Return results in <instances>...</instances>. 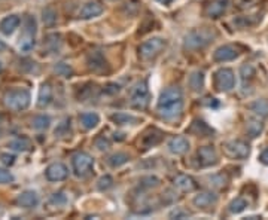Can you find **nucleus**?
Segmentation results:
<instances>
[{"label": "nucleus", "mask_w": 268, "mask_h": 220, "mask_svg": "<svg viewBox=\"0 0 268 220\" xmlns=\"http://www.w3.org/2000/svg\"><path fill=\"white\" fill-rule=\"evenodd\" d=\"M158 113L164 119H176L183 110V92L179 87H170L164 89L160 95L157 104Z\"/></svg>", "instance_id": "nucleus-1"}, {"label": "nucleus", "mask_w": 268, "mask_h": 220, "mask_svg": "<svg viewBox=\"0 0 268 220\" xmlns=\"http://www.w3.org/2000/svg\"><path fill=\"white\" fill-rule=\"evenodd\" d=\"M5 104L8 109L15 110V112H21L26 110L30 106V92L27 89H9L5 92Z\"/></svg>", "instance_id": "nucleus-2"}, {"label": "nucleus", "mask_w": 268, "mask_h": 220, "mask_svg": "<svg viewBox=\"0 0 268 220\" xmlns=\"http://www.w3.org/2000/svg\"><path fill=\"white\" fill-rule=\"evenodd\" d=\"M215 36H216V33L212 32L210 29H197L186 35L185 46L189 49H200V48H204L210 44Z\"/></svg>", "instance_id": "nucleus-3"}, {"label": "nucleus", "mask_w": 268, "mask_h": 220, "mask_svg": "<svg viewBox=\"0 0 268 220\" xmlns=\"http://www.w3.org/2000/svg\"><path fill=\"white\" fill-rule=\"evenodd\" d=\"M72 168L76 177H87L94 168V158L87 152H78L72 156Z\"/></svg>", "instance_id": "nucleus-4"}, {"label": "nucleus", "mask_w": 268, "mask_h": 220, "mask_svg": "<svg viewBox=\"0 0 268 220\" xmlns=\"http://www.w3.org/2000/svg\"><path fill=\"white\" fill-rule=\"evenodd\" d=\"M166 46H167L166 39L154 38V39H149L139 46V55L142 60H154L166 49Z\"/></svg>", "instance_id": "nucleus-5"}, {"label": "nucleus", "mask_w": 268, "mask_h": 220, "mask_svg": "<svg viewBox=\"0 0 268 220\" xmlns=\"http://www.w3.org/2000/svg\"><path fill=\"white\" fill-rule=\"evenodd\" d=\"M35 36H36V20L32 15L26 17L24 21V33L20 38L18 48L24 52H29L30 49L35 48Z\"/></svg>", "instance_id": "nucleus-6"}, {"label": "nucleus", "mask_w": 268, "mask_h": 220, "mask_svg": "<svg viewBox=\"0 0 268 220\" xmlns=\"http://www.w3.org/2000/svg\"><path fill=\"white\" fill-rule=\"evenodd\" d=\"M223 153L231 159H246L250 153L249 144L243 140H229L222 144Z\"/></svg>", "instance_id": "nucleus-7"}, {"label": "nucleus", "mask_w": 268, "mask_h": 220, "mask_svg": "<svg viewBox=\"0 0 268 220\" xmlns=\"http://www.w3.org/2000/svg\"><path fill=\"white\" fill-rule=\"evenodd\" d=\"M151 100V94H149V88H148V82L142 81L139 82L131 91V100L130 104L134 109H146Z\"/></svg>", "instance_id": "nucleus-8"}, {"label": "nucleus", "mask_w": 268, "mask_h": 220, "mask_svg": "<svg viewBox=\"0 0 268 220\" xmlns=\"http://www.w3.org/2000/svg\"><path fill=\"white\" fill-rule=\"evenodd\" d=\"M235 85V78L234 72L231 69H219L215 73V88L221 92L231 91Z\"/></svg>", "instance_id": "nucleus-9"}, {"label": "nucleus", "mask_w": 268, "mask_h": 220, "mask_svg": "<svg viewBox=\"0 0 268 220\" xmlns=\"http://www.w3.org/2000/svg\"><path fill=\"white\" fill-rule=\"evenodd\" d=\"M238 55H240V52L234 45H222L213 52V60L216 63H226V61L235 60Z\"/></svg>", "instance_id": "nucleus-10"}, {"label": "nucleus", "mask_w": 268, "mask_h": 220, "mask_svg": "<svg viewBox=\"0 0 268 220\" xmlns=\"http://www.w3.org/2000/svg\"><path fill=\"white\" fill-rule=\"evenodd\" d=\"M45 176L49 181H63L69 176V170L64 164L54 162V164L48 165V168L45 170Z\"/></svg>", "instance_id": "nucleus-11"}, {"label": "nucleus", "mask_w": 268, "mask_h": 220, "mask_svg": "<svg viewBox=\"0 0 268 220\" xmlns=\"http://www.w3.org/2000/svg\"><path fill=\"white\" fill-rule=\"evenodd\" d=\"M197 156H198V162L201 167H212V165L218 164V155L212 146H204V147L198 149Z\"/></svg>", "instance_id": "nucleus-12"}, {"label": "nucleus", "mask_w": 268, "mask_h": 220, "mask_svg": "<svg viewBox=\"0 0 268 220\" xmlns=\"http://www.w3.org/2000/svg\"><path fill=\"white\" fill-rule=\"evenodd\" d=\"M226 6H228V0H212L206 5V9H204V14L209 17V18H219L222 17L226 11Z\"/></svg>", "instance_id": "nucleus-13"}, {"label": "nucleus", "mask_w": 268, "mask_h": 220, "mask_svg": "<svg viewBox=\"0 0 268 220\" xmlns=\"http://www.w3.org/2000/svg\"><path fill=\"white\" fill-rule=\"evenodd\" d=\"M218 201V196L212 192H201L198 193L195 198H194V205L197 208H201V210H207L210 207H213Z\"/></svg>", "instance_id": "nucleus-14"}, {"label": "nucleus", "mask_w": 268, "mask_h": 220, "mask_svg": "<svg viewBox=\"0 0 268 220\" xmlns=\"http://www.w3.org/2000/svg\"><path fill=\"white\" fill-rule=\"evenodd\" d=\"M21 24V18L18 15H8L0 21V32L6 36H11Z\"/></svg>", "instance_id": "nucleus-15"}, {"label": "nucleus", "mask_w": 268, "mask_h": 220, "mask_svg": "<svg viewBox=\"0 0 268 220\" xmlns=\"http://www.w3.org/2000/svg\"><path fill=\"white\" fill-rule=\"evenodd\" d=\"M17 202H18V205L23 207V208H35V207H38V204H39V196H38V193L33 192V190H26V192H23V193L17 198Z\"/></svg>", "instance_id": "nucleus-16"}, {"label": "nucleus", "mask_w": 268, "mask_h": 220, "mask_svg": "<svg viewBox=\"0 0 268 220\" xmlns=\"http://www.w3.org/2000/svg\"><path fill=\"white\" fill-rule=\"evenodd\" d=\"M169 149L175 155H183L189 150V141L182 135H176L169 141Z\"/></svg>", "instance_id": "nucleus-17"}, {"label": "nucleus", "mask_w": 268, "mask_h": 220, "mask_svg": "<svg viewBox=\"0 0 268 220\" xmlns=\"http://www.w3.org/2000/svg\"><path fill=\"white\" fill-rule=\"evenodd\" d=\"M103 14V6L98 2H88L79 12V18L81 20H89V18H95L98 15Z\"/></svg>", "instance_id": "nucleus-18"}, {"label": "nucleus", "mask_w": 268, "mask_h": 220, "mask_svg": "<svg viewBox=\"0 0 268 220\" xmlns=\"http://www.w3.org/2000/svg\"><path fill=\"white\" fill-rule=\"evenodd\" d=\"M88 67L92 72H104V69H107V61L104 60L101 52H92L88 55Z\"/></svg>", "instance_id": "nucleus-19"}, {"label": "nucleus", "mask_w": 268, "mask_h": 220, "mask_svg": "<svg viewBox=\"0 0 268 220\" xmlns=\"http://www.w3.org/2000/svg\"><path fill=\"white\" fill-rule=\"evenodd\" d=\"M175 186L180 189L182 192H192L197 189V183L195 180L191 176H186V174H179L175 178Z\"/></svg>", "instance_id": "nucleus-20"}, {"label": "nucleus", "mask_w": 268, "mask_h": 220, "mask_svg": "<svg viewBox=\"0 0 268 220\" xmlns=\"http://www.w3.org/2000/svg\"><path fill=\"white\" fill-rule=\"evenodd\" d=\"M79 122H81V125H82L85 130H92V128H95V127L98 125L100 118H98L97 113L87 112V113H82V115L79 116Z\"/></svg>", "instance_id": "nucleus-21"}, {"label": "nucleus", "mask_w": 268, "mask_h": 220, "mask_svg": "<svg viewBox=\"0 0 268 220\" xmlns=\"http://www.w3.org/2000/svg\"><path fill=\"white\" fill-rule=\"evenodd\" d=\"M52 101V88L49 84H44L39 91V97H38V106L41 109H44L46 106H49V103Z\"/></svg>", "instance_id": "nucleus-22"}, {"label": "nucleus", "mask_w": 268, "mask_h": 220, "mask_svg": "<svg viewBox=\"0 0 268 220\" xmlns=\"http://www.w3.org/2000/svg\"><path fill=\"white\" fill-rule=\"evenodd\" d=\"M161 138H163V134H161V132L157 131V130H152V131H149L143 137L142 144H143L145 149H149V147L158 144V143L161 141Z\"/></svg>", "instance_id": "nucleus-23"}, {"label": "nucleus", "mask_w": 268, "mask_h": 220, "mask_svg": "<svg viewBox=\"0 0 268 220\" xmlns=\"http://www.w3.org/2000/svg\"><path fill=\"white\" fill-rule=\"evenodd\" d=\"M189 132H194V134H197V135H203V137H206V135H210V134L213 132V130H212L204 121L197 119V121L192 122V127L189 128Z\"/></svg>", "instance_id": "nucleus-24"}, {"label": "nucleus", "mask_w": 268, "mask_h": 220, "mask_svg": "<svg viewBox=\"0 0 268 220\" xmlns=\"http://www.w3.org/2000/svg\"><path fill=\"white\" fill-rule=\"evenodd\" d=\"M110 119H112L116 125H128V124L139 122V118H136L133 115H127V113H115V115L110 116Z\"/></svg>", "instance_id": "nucleus-25"}, {"label": "nucleus", "mask_w": 268, "mask_h": 220, "mask_svg": "<svg viewBox=\"0 0 268 220\" xmlns=\"http://www.w3.org/2000/svg\"><path fill=\"white\" fill-rule=\"evenodd\" d=\"M9 147L14 149V150H20V152H26V150H30L32 149V143L29 138L26 137H18L15 140H12L9 143Z\"/></svg>", "instance_id": "nucleus-26"}, {"label": "nucleus", "mask_w": 268, "mask_h": 220, "mask_svg": "<svg viewBox=\"0 0 268 220\" xmlns=\"http://www.w3.org/2000/svg\"><path fill=\"white\" fill-rule=\"evenodd\" d=\"M189 87L194 89V91H201L204 87V75L203 72L197 70L191 75L189 78Z\"/></svg>", "instance_id": "nucleus-27"}, {"label": "nucleus", "mask_w": 268, "mask_h": 220, "mask_svg": "<svg viewBox=\"0 0 268 220\" xmlns=\"http://www.w3.org/2000/svg\"><path fill=\"white\" fill-rule=\"evenodd\" d=\"M130 161V156L127 155V153H122V152H119V153H115V155H112V156H109V159H107V164L110 165V167H121V165H124V164H127Z\"/></svg>", "instance_id": "nucleus-28"}, {"label": "nucleus", "mask_w": 268, "mask_h": 220, "mask_svg": "<svg viewBox=\"0 0 268 220\" xmlns=\"http://www.w3.org/2000/svg\"><path fill=\"white\" fill-rule=\"evenodd\" d=\"M247 205H249L247 201H246L243 196H238V198H235V199L231 201V204H229V211H231L232 214H238V213L244 211Z\"/></svg>", "instance_id": "nucleus-29"}, {"label": "nucleus", "mask_w": 268, "mask_h": 220, "mask_svg": "<svg viewBox=\"0 0 268 220\" xmlns=\"http://www.w3.org/2000/svg\"><path fill=\"white\" fill-rule=\"evenodd\" d=\"M250 109H252V112H255L261 118H267L268 116V101H265V100L255 101L253 104H250Z\"/></svg>", "instance_id": "nucleus-30"}, {"label": "nucleus", "mask_w": 268, "mask_h": 220, "mask_svg": "<svg viewBox=\"0 0 268 220\" xmlns=\"http://www.w3.org/2000/svg\"><path fill=\"white\" fill-rule=\"evenodd\" d=\"M49 124H51V119H49V116H45V115H39L32 121V125L35 130H46L49 127Z\"/></svg>", "instance_id": "nucleus-31"}, {"label": "nucleus", "mask_w": 268, "mask_h": 220, "mask_svg": "<svg viewBox=\"0 0 268 220\" xmlns=\"http://www.w3.org/2000/svg\"><path fill=\"white\" fill-rule=\"evenodd\" d=\"M42 15H44V24L45 26L51 27V26H54V24L57 23V14H55V11H54V9H51V8H46Z\"/></svg>", "instance_id": "nucleus-32"}, {"label": "nucleus", "mask_w": 268, "mask_h": 220, "mask_svg": "<svg viewBox=\"0 0 268 220\" xmlns=\"http://www.w3.org/2000/svg\"><path fill=\"white\" fill-rule=\"evenodd\" d=\"M262 131V124L261 122H256V121H250L247 124V132L250 137H256L259 135V132Z\"/></svg>", "instance_id": "nucleus-33"}, {"label": "nucleus", "mask_w": 268, "mask_h": 220, "mask_svg": "<svg viewBox=\"0 0 268 220\" xmlns=\"http://www.w3.org/2000/svg\"><path fill=\"white\" fill-rule=\"evenodd\" d=\"M55 72H57L58 75L64 76V78H70V75H72V69H70L66 63L57 64V66H55Z\"/></svg>", "instance_id": "nucleus-34"}, {"label": "nucleus", "mask_w": 268, "mask_h": 220, "mask_svg": "<svg viewBox=\"0 0 268 220\" xmlns=\"http://www.w3.org/2000/svg\"><path fill=\"white\" fill-rule=\"evenodd\" d=\"M253 76H255V69L250 64H244L241 67V78L246 81V79H252Z\"/></svg>", "instance_id": "nucleus-35"}, {"label": "nucleus", "mask_w": 268, "mask_h": 220, "mask_svg": "<svg viewBox=\"0 0 268 220\" xmlns=\"http://www.w3.org/2000/svg\"><path fill=\"white\" fill-rule=\"evenodd\" d=\"M12 181H14V176L11 174V171L6 168H0V184H6Z\"/></svg>", "instance_id": "nucleus-36"}, {"label": "nucleus", "mask_w": 268, "mask_h": 220, "mask_svg": "<svg viewBox=\"0 0 268 220\" xmlns=\"http://www.w3.org/2000/svg\"><path fill=\"white\" fill-rule=\"evenodd\" d=\"M94 144H95V147H97L98 150H107V149L110 147L109 140H107V138H104V137H98V138L94 141Z\"/></svg>", "instance_id": "nucleus-37"}, {"label": "nucleus", "mask_w": 268, "mask_h": 220, "mask_svg": "<svg viewBox=\"0 0 268 220\" xmlns=\"http://www.w3.org/2000/svg\"><path fill=\"white\" fill-rule=\"evenodd\" d=\"M112 183H113V180H112V177L110 176H104L101 177L100 180H98V189H109L110 186H112Z\"/></svg>", "instance_id": "nucleus-38"}, {"label": "nucleus", "mask_w": 268, "mask_h": 220, "mask_svg": "<svg viewBox=\"0 0 268 220\" xmlns=\"http://www.w3.org/2000/svg\"><path fill=\"white\" fill-rule=\"evenodd\" d=\"M51 202H54V204H64L66 202V198L63 196V193H54L52 195V198H51Z\"/></svg>", "instance_id": "nucleus-39"}, {"label": "nucleus", "mask_w": 268, "mask_h": 220, "mask_svg": "<svg viewBox=\"0 0 268 220\" xmlns=\"http://www.w3.org/2000/svg\"><path fill=\"white\" fill-rule=\"evenodd\" d=\"M188 216H189V213L188 211H182V210H175V211L170 213V217H176V219H185Z\"/></svg>", "instance_id": "nucleus-40"}, {"label": "nucleus", "mask_w": 268, "mask_h": 220, "mask_svg": "<svg viewBox=\"0 0 268 220\" xmlns=\"http://www.w3.org/2000/svg\"><path fill=\"white\" fill-rule=\"evenodd\" d=\"M0 158H2V161H3L6 165H12L14 161H15V156H14V155H8V153H3Z\"/></svg>", "instance_id": "nucleus-41"}, {"label": "nucleus", "mask_w": 268, "mask_h": 220, "mask_svg": "<svg viewBox=\"0 0 268 220\" xmlns=\"http://www.w3.org/2000/svg\"><path fill=\"white\" fill-rule=\"evenodd\" d=\"M259 161H261L264 165H268V147L261 153V155H259Z\"/></svg>", "instance_id": "nucleus-42"}, {"label": "nucleus", "mask_w": 268, "mask_h": 220, "mask_svg": "<svg viewBox=\"0 0 268 220\" xmlns=\"http://www.w3.org/2000/svg\"><path fill=\"white\" fill-rule=\"evenodd\" d=\"M158 3H161V5H164V6H169L170 3H173V0H157Z\"/></svg>", "instance_id": "nucleus-43"}, {"label": "nucleus", "mask_w": 268, "mask_h": 220, "mask_svg": "<svg viewBox=\"0 0 268 220\" xmlns=\"http://www.w3.org/2000/svg\"><path fill=\"white\" fill-rule=\"evenodd\" d=\"M5 49H6V44H5V42H3V41L0 39V52H3Z\"/></svg>", "instance_id": "nucleus-44"}, {"label": "nucleus", "mask_w": 268, "mask_h": 220, "mask_svg": "<svg viewBox=\"0 0 268 220\" xmlns=\"http://www.w3.org/2000/svg\"><path fill=\"white\" fill-rule=\"evenodd\" d=\"M3 70V66H2V61H0V72Z\"/></svg>", "instance_id": "nucleus-45"}]
</instances>
